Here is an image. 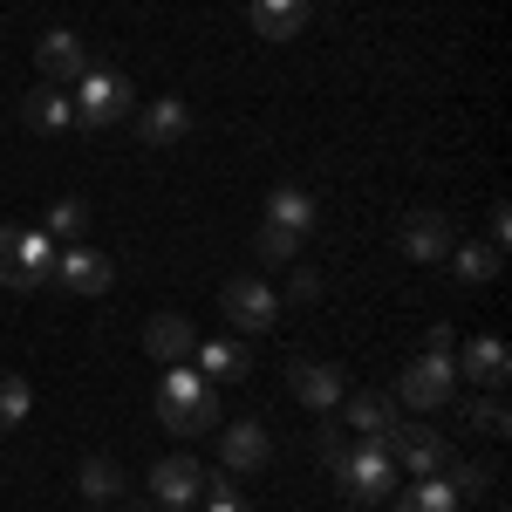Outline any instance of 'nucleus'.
<instances>
[{"instance_id":"1","label":"nucleus","mask_w":512,"mask_h":512,"mask_svg":"<svg viewBox=\"0 0 512 512\" xmlns=\"http://www.w3.org/2000/svg\"><path fill=\"white\" fill-rule=\"evenodd\" d=\"M151 410H158V424H164L171 437H205V431H219V390H212L198 369H185V362H171V369L158 376Z\"/></svg>"},{"instance_id":"2","label":"nucleus","mask_w":512,"mask_h":512,"mask_svg":"<svg viewBox=\"0 0 512 512\" xmlns=\"http://www.w3.org/2000/svg\"><path fill=\"white\" fill-rule=\"evenodd\" d=\"M69 103H76V123L110 130V123H123L137 110V82L123 76V69H96V62H89V69L69 82Z\"/></svg>"},{"instance_id":"3","label":"nucleus","mask_w":512,"mask_h":512,"mask_svg":"<svg viewBox=\"0 0 512 512\" xmlns=\"http://www.w3.org/2000/svg\"><path fill=\"white\" fill-rule=\"evenodd\" d=\"M55 280V239L41 226H0V287L35 294Z\"/></svg>"},{"instance_id":"4","label":"nucleus","mask_w":512,"mask_h":512,"mask_svg":"<svg viewBox=\"0 0 512 512\" xmlns=\"http://www.w3.org/2000/svg\"><path fill=\"white\" fill-rule=\"evenodd\" d=\"M335 478H342V499L349 506H376V499H390L396 492V458L383 437H355L349 458L335 465Z\"/></svg>"},{"instance_id":"5","label":"nucleus","mask_w":512,"mask_h":512,"mask_svg":"<svg viewBox=\"0 0 512 512\" xmlns=\"http://www.w3.org/2000/svg\"><path fill=\"white\" fill-rule=\"evenodd\" d=\"M383 444H390L396 472H410V478H437V472H451V444H444L437 431H424V424H410V417H396L390 431H383Z\"/></svg>"},{"instance_id":"6","label":"nucleus","mask_w":512,"mask_h":512,"mask_svg":"<svg viewBox=\"0 0 512 512\" xmlns=\"http://www.w3.org/2000/svg\"><path fill=\"white\" fill-rule=\"evenodd\" d=\"M451 396H458V362H451V355H431V349L417 355V362L403 369V383H396V403H403V410H444Z\"/></svg>"},{"instance_id":"7","label":"nucleus","mask_w":512,"mask_h":512,"mask_svg":"<svg viewBox=\"0 0 512 512\" xmlns=\"http://www.w3.org/2000/svg\"><path fill=\"white\" fill-rule=\"evenodd\" d=\"M219 315L233 321V328H253V335H267L280 321V294L267 287V280H253V274H233L226 287H219Z\"/></svg>"},{"instance_id":"8","label":"nucleus","mask_w":512,"mask_h":512,"mask_svg":"<svg viewBox=\"0 0 512 512\" xmlns=\"http://www.w3.org/2000/svg\"><path fill=\"white\" fill-rule=\"evenodd\" d=\"M110 280H117L110 253H96V246H82V239L55 253V287H69V294H110Z\"/></svg>"},{"instance_id":"9","label":"nucleus","mask_w":512,"mask_h":512,"mask_svg":"<svg viewBox=\"0 0 512 512\" xmlns=\"http://www.w3.org/2000/svg\"><path fill=\"white\" fill-rule=\"evenodd\" d=\"M35 69H41V82L69 89V82L89 69V48H82V35H76V28H48V35L35 41Z\"/></svg>"},{"instance_id":"10","label":"nucleus","mask_w":512,"mask_h":512,"mask_svg":"<svg viewBox=\"0 0 512 512\" xmlns=\"http://www.w3.org/2000/svg\"><path fill=\"white\" fill-rule=\"evenodd\" d=\"M287 390H294V403H308V410H335V403L349 396V383H342L335 362H308V355H294V362H287Z\"/></svg>"},{"instance_id":"11","label":"nucleus","mask_w":512,"mask_h":512,"mask_svg":"<svg viewBox=\"0 0 512 512\" xmlns=\"http://www.w3.org/2000/svg\"><path fill=\"white\" fill-rule=\"evenodd\" d=\"M451 362H458V376H472V383H485V390H506L512 383V349L499 342V335H478V342H465V349H451Z\"/></svg>"},{"instance_id":"12","label":"nucleus","mask_w":512,"mask_h":512,"mask_svg":"<svg viewBox=\"0 0 512 512\" xmlns=\"http://www.w3.org/2000/svg\"><path fill=\"white\" fill-rule=\"evenodd\" d=\"M205 465H198L192 451H171V458H158V465H151V492H158L164 506H192L198 492H205Z\"/></svg>"},{"instance_id":"13","label":"nucleus","mask_w":512,"mask_h":512,"mask_svg":"<svg viewBox=\"0 0 512 512\" xmlns=\"http://www.w3.org/2000/svg\"><path fill=\"white\" fill-rule=\"evenodd\" d=\"M396 239H403V260H417V267L451 260V219H444V212H410Z\"/></svg>"},{"instance_id":"14","label":"nucleus","mask_w":512,"mask_h":512,"mask_svg":"<svg viewBox=\"0 0 512 512\" xmlns=\"http://www.w3.org/2000/svg\"><path fill=\"white\" fill-rule=\"evenodd\" d=\"M219 458H226V472L233 478H246V472H260L267 458H274V437H267V424H226L219 431Z\"/></svg>"},{"instance_id":"15","label":"nucleus","mask_w":512,"mask_h":512,"mask_svg":"<svg viewBox=\"0 0 512 512\" xmlns=\"http://www.w3.org/2000/svg\"><path fill=\"white\" fill-rule=\"evenodd\" d=\"M192 137V103L185 96H158L144 110V151H178Z\"/></svg>"},{"instance_id":"16","label":"nucleus","mask_w":512,"mask_h":512,"mask_svg":"<svg viewBox=\"0 0 512 512\" xmlns=\"http://www.w3.org/2000/svg\"><path fill=\"white\" fill-rule=\"evenodd\" d=\"M144 349H151V362H192V349H198V328L185 315H151L144 321Z\"/></svg>"},{"instance_id":"17","label":"nucleus","mask_w":512,"mask_h":512,"mask_svg":"<svg viewBox=\"0 0 512 512\" xmlns=\"http://www.w3.org/2000/svg\"><path fill=\"white\" fill-rule=\"evenodd\" d=\"M335 410H342V431H349V437H383L396 417H403V403H396V396H369V390L342 396Z\"/></svg>"},{"instance_id":"18","label":"nucleus","mask_w":512,"mask_h":512,"mask_svg":"<svg viewBox=\"0 0 512 512\" xmlns=\"http://www.w3.org/2000/svg\"><path fill=\"white\" fill-rule=\"evenodd\" d=\"M246 21L260 41H294L308 28V0H246Z\"/></svg>"},{"instance_id":"19","label":"nucleus","mask_w":512,"mask_h":512,"mask_svg":"<svg viewBox=\"0 0 512 512\" xmlns=\"http://www.w3.org/2000/svg\"><path fill=\"white\" fill-rule=\"evenodd\" d=\"M21 123L28 130H48V137H62L69 123H76V103H69V89H55V82H41L21 96Z\"/></svg>"},{"instance_id":"20","label":"nucleus","mask_w":512,"mask_h":512,"mask_svg":"<svg viewBox=\"0 0 512 512\" xmlns=\"http://www.w3.org/2000/svg\"><path fill=\"white\" fill-rule=\"evenodd\" d=\"M396 512H465V492L451 485V478H410L403 492H396Z\"/></svg>"},{"instance_id":"21","label":"nucleus","mask_w":512,"mask_h":512,"mask_svg":"<svg viewBox=\"0 0 512 512\" xmlns=\"http://www.w3.org/2000/svg\"><path fill=\"white\" fill-rule=\"evenodd\" d=\"M198 362H205V369H198V376H205V383H239V376H246V369H253V362H246V349H239V342H198Z\"/></svg>"},{"instance_id":"22","label":"nucleus","mask_w":512,"mask_h":512,"mask_svg":"<svg viewBox=\"0 0 512 512\" xmlns=\"http://www.w3.org/2000/svg\"><path fill=\"white\" fill-rule=\"evenodd\" d=\"M267 219L287 226V233H308V226H315V198L301 192V185H280V192L267 198Z\"/></svg>"},{"instance_id":"23","label":"nucleus","mask_w":512,"mask_h":512,"mask_svg":"<svg viewBox=\"0 0 512 512\" xmlns=\"http://www.w3.org/2000/svg\"><path fill=\"white\" fill-rule=\"evenodd\" d=\"M28 417H35V383L14 376V369H0V431H14V424H28Z\"/></svg>"},{"instance_id":"24","label":"nucleus","mask_w":512,"mask_h":512,"mask_svg":"<svg viewBox=\"0 0 512 512\" xmlns=\"http://www.w3.org/2000/svg\"><path fill=\"white\" fill-rule=\"evenodd\" d=\"M253 253H260V267H294V260H301V233H287V226H274V219H260Z\"/></svg>"},{"instance_id":"25","label":"nucleus","mask_w":512,"mask_h":512,"mask_svg":"<svg viewBox=\"0 0 512 512\" xmlns=\"http://www.w3.org/2000/svg\"><path fill=\"white\" fill-rule=\"evenodd\" d=\"M82 499H117L123 485H130V478H123V465L117 458H82Z\"/></svg>"},{"instance_id":"26","label":"nucleus","mask_w":512,"mask_h":512,"mask_svg":"<svg viewBox=\"0 0 512 512\" xmlns=\"http://www.w3.org/2000/svg\"><path fill=\"white\" fill-rule=\"evenodd\" d=\"M499 246H451V274L458 280H499Z\"/></svg>"},{"instance_id":"27","label":"nucleus","mask_w":512,"mask_h":512,"mask_svg":"<svg viewBox=\"0 0 512 512\" xmlns=\"http://www.w3.org/2000/svg\"><path fill=\"white\" fill-rule=\"evenodd\" d=\"M82 219H89V205H82V198H55V205H48V226H41V233H48V239H69V246H76Z\"/></svg>"},{"instance_id":"28","label":"nucleus","mask_w":512,"mask_h":512,"mask_svg":"<svg viewBox=\"0 0 512 512\" xmlns=\"http://www.w3.org/2000/svg\"><path fill=\"white\" fill-rule=\"evenodd\" d=\"M472 431H485V437H506L512 431V417H506V403L499 396H485V403H472V417H465Z\"/></svg>"},{"instance_id":"29","label":"nucleus","mask_w":512,"mask_h":512,"mask_svg":"<svg viewBox=\"0 0 512 512\" xmlns=\"http://www.w3.org/2000/svg\"><path fill=\"white\" fill-rule=\"evenodd\" d=\"M205 512H246V499L233 492V472H212V478H205Z\"/></svg>"},{"instance_id":"30","label":"nucleus","mask_w":512,"mask_h":512,"mask_svg":"<svg viewBox=\"0 0 512 512\" xmlns=\"http://www.w3.org/2000/svg\"><path fill=\"white\" fill-rule=\"evenodd\" d=\"M492 478H499V465H492V458H485V465H458V472H451V485H458V492H492Z\"/></svg>"},{"instance_id":"31","label":"nucleus","mask_w":512,"mask_h":512,"mask_svg":"<svg viewBox=\"0 0 512 512\" xmlns=\"http://www.w3.org/2000/svg\"><path fill=\"white\" fill-rule=\"evenodd\" d=\"M315 294H321V274H315V267H301V260H294V267H287V301H301V308H308Z\"/></svg>"},{"instance_id":"32","label":"nucleus","mask_w":512,"mask_h":512,"mask_svg":"<svg viewBox=\"0 0 512 512\" xmlns=\"http://www.w3.org/2000/svg\"><path fill=\"white\" fill-rule=\"evenodd\" d=\"M349 444H355V437L342 431V424H328V431H321V465H328V472H335V465H342V458H349Z\"/></svg>"},{"instance_id":"33","label":"nucleus","mask_w":512,"mask_h":512,"mask_svg":"<svg viewBox=\"0 0 512 512\" xmlns=\"http://www.w3.org/2000/svg\"><path fill=\"white\" fill-rule=\"evenodd\" d=\"M424 349H431V355H451V349H458V335H451V328H444V321H437L431 335H424Z\"/></svg>"},{"instance_id":"34","label":"nucleus","mask_w":512,"mask_h":512,"mask_svg":"<svg viewBox=\"0 0 512 512\" xmlns=\"http://www.w3.org/2000/svg\"><path fill=\"white\" fill-rule=\"evenodd\" d=\"M506 233H512V219H506V205H492V246L506 253Z\"/></svg>"}]
</instances>
